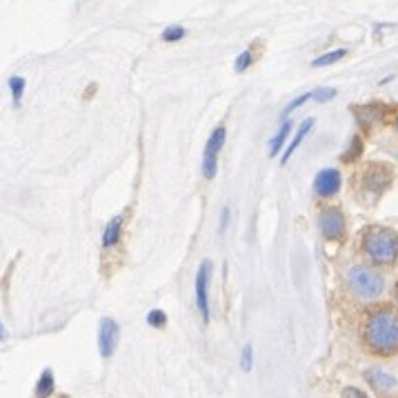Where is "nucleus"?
<instances>
[{"mask_svg": "<svg viewBox=\"0 0 398 398\" xmlns=\"http://www.w3.org/2000/svg\"><path fill=\"white\" fill-rule=\"evenodd\" d=\"M336 96V89H316V91H311V98L318 100V102H325L329 98H334Z\"/></svg>", "mask_w": 398, "mask_h": 398, "instance_id": "4be33fe9", "label": "nucleus"}, {"mask_svg": "<svg viewBox=\"0 0 398 398\" xmlns=\"http://www.w3.org/2000/svg\"><path fill=\"white\" fill-rule=\"evenodd\" d=\"M396 300H398V285H396Z\"/></svg>", "mask_w": 398, "mask_h": 398, "instance_id": "393cba45", "label": "nucleus"}, {"mask_svg": "<svg viewBox=\"0 0 398 398\" xmlns=\"http://www.w3.org/2000/svg\"><path fill=\"white\" fill-rule=\"evenodd\" d=\"M318 227L320 234L325 236L327 241H338L345 236V216L338 207H327V210L320 212L318 216Z\"/></svg>", "mask_w": 398, "mask_h": 398, "instance_id": "423d86ee", "label": "nucleus"}, {"mask_svg": "<svg viewBox=\"0 0 398 398\" xmlns=\"http://www.w3.org/2000/svg\"><path fill=\"white\" fill-rule=\"evenodd\" d=\"M254 361V349H252V345H245L243 347V358H241V365H243V369H245V372H250V369H252V363Z\"/></svg>", "mask_w": 398, "mask_h": 398, "instance_id": "6ab92c4d", "label": "nucleus"}, {"mask_svg": "<svg viewBox=\"0 0 398 398\" xmlns=\"http://www.w3.org/2000/svg\"><path fill=\"white\" fill-rule=\"evenodd\" d=\"M118 345V323L111 318H100L98 325V349L102 358H109Z\"/></svg>", "mask_w": 398, "mask_h": 398, "instance_id": "0eeeda50", "label": "nucleus"}, {"mask_svg": "<svg viewBox=\"0 0 398 398\" xmlns=\"http://www.w3.org/2000/svg\"><path fill=\"white\" fill-rule=\"evenodd\" d=\"M354 113L358 116V122H365V125H372V122L381 120V109H378V105H365V107H356Z\"/></svg>", "mask_w": 398, "mask_h": 398, "instance_id": "ddd939ff", "label": "nucleus"}, {"mask_svg": "<svg viewBox=\"0 0 398 398\" xmlns=\"http://www.w3.org/2000/svg\"><path fill=\"white\" fill-rule=\"evenodd\" d=\"M210 278H212V263L203 261L196 274V305L203 320H210Z\"/></svg>", "mask_w": 398, "mask_h": 398, "instance_id": "39448f33", "label": "nucleus"}, {"mask_svg": "<svg viewBox=\"0 0 398 398\" xmlns=\"http://www.w3.org/2000/svg\"><path fill=\"white\" fill-rule=\"evenodd\" d=\"M120 232H122V214L113 216L105 227V234H102V247L111 250L113 245H118L120 241Z\"/></svg>", "mask_w": 398, "mask_h": 398, "instance_id": "9d476101", "label": "nucleus"}, {"mask_svg": "<svg viewBox=\"0 0 398 398\" xmlns=\"http://www.w3.org/2000/svg\"><path fill=\"white\" fill-rule=\"evenodd\" d=\"M396 127H398V120H396Z\"/></svg>", "mask_w": 398, "mask_h": 398, "instance_id": "a878e982", "label": "nucleus"}, {"mask_svg": "<svg viewBox=\"0 0 398 398\" xmlns=\"http://www.w3.org/2000/svg\"><path fill=\"white\" fill-rule=\"evenodd\" d=\"M311 98V93H302V96H298V98H294L291 102H289V105L285 107V111H283V116H287V113H291L294 109H298L300 105H302V102H307Z\"/></svg>", "mask_w": 398, "mask_h": 398, "instance_id": "412c9836", "label": "nucleus"}, {"mask_svg": "<svg viewBox=\"0 0 398 398\" xmlns=\"http://www.w3.org/2000/svg\"><path fill=\"white\" fill-rule=\"evenodd\" d=\"M345 398H367L358 387H345V392H343Z\"/></svg>", "mask_w": 398, "mask_h": 398, "instance_id": "5701e85b", "label": "nucleus"}, {"mask_svg": "<svg viewBox=\"0 0 398 398\" xmlns=\"http://www.w3.org/2000/svg\"><path fill=\"white\" fill-rule=\"evenodd\" d=\"M345 56V49H336V52H329V54H323L318 56V58L311 63L314 67H325V65H331V63H338L340 58Z\"/></svg>", "mask_w": 398, "mask_h": 398, "instance_id": "dca6fc26", "label": "nucleus"}, {"mask_svg": "<svg viewBox=\"0 0 398 398\" xmlns=\"http://www.w3.org/2000/svg\"><path fill=\"white\" fill-rule=\"evenodd\" d=\"M225 127H216L212 131V136L210 140H207V145H205V154H203V174L205 178H212L216 176V169H218V154H221V149L225 145Z\"/></svg>", "mask_w": 398, "mask_h": 398, "instance_id": "20e7f679", "label": "nucleus"}, {"mask_svg": "<svg viewBox=\"0 0 398 398\" xmlns=\"http://www.w3.org/2000/svg\"><path fill=\"white\" fill-rule=\"evenodd\" d=\"M183 36H185V27L174 25V27H167V30L163 32V41H167V43H176V41H181Z\"/></svg>", "mask_w": 398, "mask_h": 398, "instance_id": "f3484780", "label": "nucleus"}, {"mask_svg": "<svg viewBox=\"0 0 398 398\" xmlns=\"http://www.w3.org/2000/svg\"><path fill=\"white\" fill-rule=\"evenodd\" d=\"M252 52L247 49V52H243L241 56H239V58H236V71H245V69H247L250 67V65H252Z\"/></svg>", "mask_w": 398, "mask_h": 398, "instance_id": "aec40b11", "label": "nucleus"}, {"mask_svg": "<svg viewBox=\"0 0 398 398\" xmlns=\"http://www.w3.org/2000/svg\"><path fill=\"white\" fill-rule=\"evenodd\" d=\"M9 91H12L14 105L18 107L23 100V93H25V78H21V76H12V78H9Z\"/></svg>", "mask_w": 398, "mask_h": 398, "instance_id": "2eb2a0df", "label": "nucleus"}, {"mask_svg": "<svg viewBox=\"0 0 398 398\" xmlns=\"http://www.w3.org/2000/svg\"><path fill=\"white\" fill-rule=\"evenodd\" d=\"M363 338L372 354L394 356L398 352V311L390 305H381L369 311Z\"/></svg>", "mask_w": 398, "mask_h": 398, "instance_id": "f257e3e1", "label": "nucleus"}, {"mask_svg": "<svg viewBox=\"0 0 398 398\" xmlns=\"http://www.w3.org/2000/svg\"><path fill=\"white\" fill-rule=\"evenodd\" d=\"M340 183H343V178H340L338 169H323L314 181V192L318 196H334L340 189Z\"/></svg>", "mask_w": 398, "mask_h": 398, "instance_id": "6e6552de", "label": "nucleus"}, {"mask_svg": "<svg viewBox=\"0 0 398 398\" xmlns=\"http://www.w3.org/2000/svg\"><path fill=\"white\" fill-rule=\"evenodd\" d=\"M363 250L378 265H394L398 261V234L390 227H369L363 234Z\"/></svg>", "mask_w": 398, "mask_h": 398, "instance_id": "f03ea898", "label": "nucleus"}, {"mask_svg": "<svg viewBox=\"0 0 398 398\" xmlns=\"http://www.w3.org/2000/svg\"><path fill=\"white\" fill-rule=\"evenodd\" d=\"M311 127H314V120H311V118H307V120H302V125L298 127V131H296V136H294V140H291V143H289V147L285 149V156H283V160H280V163L283 165H285L287 163V160H289V156L294 154V151H296L298 149V145L302 143V140H305V136L309 134V131H311Z\"/></svg>", "mask_w": 398, "mask_h": 398, "instance_id": "9b49d317", "label": "nucleus"}, {"mask_svg": "<svg viewBox=\"0 0 398 398\" xmlns=\"http://www.w3.org/2000/svg\"><path fill=\"white\" fill-rule=\"evenodd\" d=\"M347 287L361 300H374L385 291V278L369 265H354L347 272Z\"/></svg>", "mask_w": 398, "mask_h": 398, "instance_id": "7ed1b4c3", "label": "nucleus"}, {"mask_svg": "<svg viewBox=\"0 0 398 398\" xmlns=\"http://www.w3.org/2000/svg\"><path fill=\"white\" fill-rule=\"evenodd\" d=\"M54 372L52 369H45V372L41 374V378H38V383H36V398H47L52 392H54Z\"/></svg>", "mask_w": 398, "mask_h": 398, "instance_id": "f8f14e48", "label": "nucleus"}, {"mask_svg": "<svg viewBox=\"0 0 398 398\" xmlns=\"http://www.w3.org/2000/svg\"><path fill=\"white\" fill-rule=\"evenodd\" d=\"M147 323L151 327H163L167 323V316H165V311H160V309H154V311H149L147 314Z\"/></svg>", "mask_w": 398, "mask_h": 398, "instance_id": "a211bd4d", "label": "nucleus"}, {"mask_svg": "<svg viewBox=\"0 0 398 398\" xmlns=\"http://www.w3.org/2000/svg\"><path fill=\"white\" fill-rule=\"evenodd\" d=\"M289 131H291V122L285 120V122H283V125H280L278 134L272 138V143H269V156H276V154H278L280 147L285 145V140H287V136H289Z\"/></svg>", "mask_w": 398, "mask_h": 398, "instance_id": "4468645a", "label": "nucleus"}, {"mask_svg": "<svg viewBox=\"0 0 398 398\" xmlns=\"http://www.w3.org/2000/svg\"><path fill=\"white\" fill-rule=\"evenodd\" d=\"M365 381L369 383V387H374L378 392H392L396 387V378L392 374L383 372L378 367H369L365 372Z\"/></svg>", "mask_w": 398, "mask_h": 398, "instance_id": "1a4fd4ad", "label": "nucleus"}, {"mask_svg": "<svg viewBox=\"0 0 398 398\" xmlns=\"http://www.w3.org/2000/svg\"><path fill=\"white\" fill-rule=\"evenodd\" d=\"M7 338V329H5V325L0 323V340H5Z\"/></svg>", "mask_w": 398, "mask_h": 398, "instance_id": "b1692460", "label": "nucleus"}]
</instances>
